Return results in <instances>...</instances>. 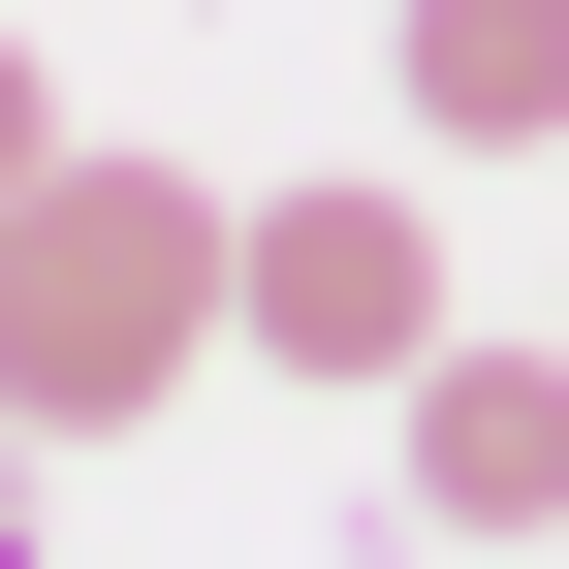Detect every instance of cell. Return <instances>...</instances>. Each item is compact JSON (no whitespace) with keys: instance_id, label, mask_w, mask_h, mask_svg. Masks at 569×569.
Segmentation results:
<instances>
[{"instance_id":"4","label":"cell","mask_w":569,"mask_h":569,"mask_svg":"<svg viewBox=\"0 0 569 569\" xmlns=\"http://www.w3.org/2000/svg\"><path fill=\"white\" fill-rule=\"evenodd\" d=\"M380 96H411V159H569V0H411Z\"/></svg>"},{"instance_id":"3","label":"cell","mask_w":569,"mask_h":569,"mask_svg":"<svg viewBox=\"0 0 569 569\" xmlns=\"http://www.w3.org/2000/svg\"><path fill=\"white\" fill-rule=\"evenodd\" d=\"M380 475H411V538H475V569H507V538H569V348H411V380H380Z\"/></svg>"},{"instance_id":"6","label":"cell","mask_w":569,"mask_h":569,"mask_svg":"<svg viewBox=\"0 0 569 569\" xmlns=\"http://www.w3.org/2000/svg\"><path fill=\"white\" fill-rule=\"evenodd\" d=\"M0 569H32V475H0Z\"/></svg>"},{"instance_id":"1","label":"cell","mask_w":569,"mask_h":569,"mask_svg":"<svg viewBox=\"0 0 569 569\" xmlns=\"http://www.w3.org/2000/svg\"><path fill=\"white\" fill-rule=\"evenodd\" d=\"M222 317H253V190L96 159V127L0 190V443H127V411H159Z\"/></svg>"},{"instance_id":"5","label":"cell","mask_w":569,"mask_h":569,"mask_svg":"<svg viewBox=\"0 0 569 569\" xmlns=\"http://www.w3.org/2000/svg\"><path fill=\"white\" fill-rule=\"evenodd\" d=\"M32 159H63V63H32V32H0V190H32Z\"/></svg>"},{"instance_id":"2","label":"cell","mask_w":569,"mask_h":569,"mask_svg":"<svg viewBox=\"0 0 569 569\" xmlns=\"http://www.w3.org/2000/svg\"><path fill=\"white\" fill-rule=\"evenodd\" d=\"M253 348H284V380H411V348H443V190H411V159L253 190Z\"/></svg>"}]
</instances>
